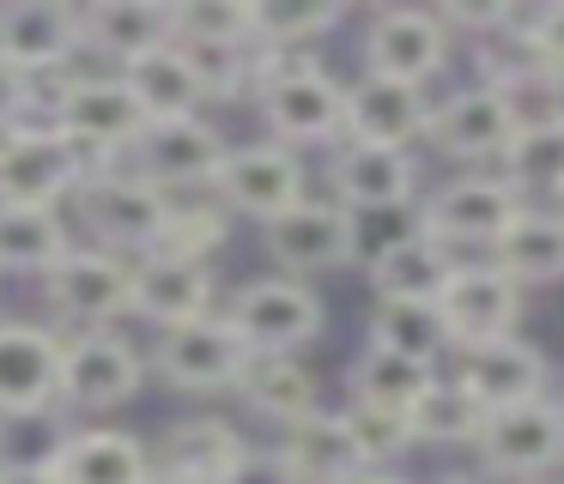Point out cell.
I'll list each match as a JSON object with an SVG mask.
<instances>
[{
  "label": "cell",
  "mask_w": 564,
  "mask_h": 484,
  "mask_svg": "<svg viewBox=\"0 0 564 484\" xmlns=\"http://www.w3.org/2000/svg\"><path fill=\"white\" fill-rule=\"evenodd\" d=\"M534 484H546V479H534Z\"/></svg>",
  "instance_id": "816d5d0a"
},
{
  "label": "cell",
  "mask_w": 564,
  "mask_h": 484,
  "mask_svg": "<svg viewBox=\"0 0 564 484\" xmlns=\"http://www.w3.org/2000/svg\"><path fill=\"white\" fill-rule=\"evenodd\" d=\"M510 285H558L564 278V212L558 206H522L503 224V237L486 254Z\"/></svg>",
  "instance_id": "4316f807"
},
{
  "label": "cell",
  "mask_w": 564,
  "mask_h": 484,
  "mask_svg": "<svg viewBox=\"0 0 564 484\" xmlns=\"http://www.w3.org/2000/svg\"><path fill=\"white\" fill-rule=\"evenodd\" d=\"M0 484H62L55 460H0Z\"/></svg>",
  "instance_id": "bcb514c9"
},
{
  "label": "cell",
  "mask_w": 564,
  "mask_h": 484,
  "mask_svg": "<svg viewBox=\"0 0 564 484\" xmlns=\"http://www.w3.org/2000/svg\"><path fill=\"white\" fill-rule=\"evenodd\" d=\"M55 472H62V484H147L152 448L134 430L86 424V430H67L55 442Z\"/></svg>",
  "instance_id": "484cf974"
},
{
  "label": "cell",
  "mask_w": 564,
  "mask_h": 484,
  "mask_svg": "<svg viewBox=\"0 0 564 484\" xmlns=\"http://www.w3.org/2000/svg\"><path fill=\"white\" fill-rule=\"evenodd\" d=\"M558 212H564V200H558Z\"/></svg>",
  "instance_id": "f5cc1de1"
},
{
  "label": "cell",
  "mask_w": 564,
  "mask_h": 484,
  "mask_svg": "<svg viewBox=\"0 0 564 484\" xmlns=\"http://www.w3.org/2000/svg\"><path fill=\"white\" fill-rule=\"evenodd\" d=\"M171 206H176L171 194H159L152 182H140L122 164L86 169V182L74 188V212L86 224L91 249H110L122 261H140V254L159 249L164 224H171Z\"/></svg>",
  "instance_id": "277c9868"
},
{
  "label": "cell",
  "mask_w": 564,
  "mask_h": 484,
  "mask_svg": "<svg viewBox=\"0 0 564 484\" xmlns=\"http://www.w3.org/2000/svg\"><path fill=\"white\" fill-rule=\"evenodd\" d=\"M340 19V0H249V55H310Z\"/></svg>",
  "instance_id": "f546056e"
},
{
  "label": "cell",
  "mask_w": 564,
  "mask_h": 484,
  "mask_svg": "<svg viewBox=\"0 0 564 484\" xmlns=\"http://www.w3.org/2000/svg\"><path fill=\"white\" fill-rule=\"evenodd\" d=\"M219 309V273L207 261H183V254H140L134 261V290H128V315L164 327H183V321H200V315Z\"/></svg>",
  "instance_id": "7402d4cb"
},
{
  "label": "cell",
  "mask_w": 564,
  "mask_h": 484,
  "mask_svg": "<svg viewBox=\"0 0 564 484\" xmlns=\"http://www.w3.org/2000/svg\"><path fill=\"white\" fill-rule=\"evenodd\" d=\"M268 448L280 454V466L292 472V484H352L358 472H370L365 454H358V442H352V430H346L340 406H316L310 418L285 424Z\"/></svg>",
  "instance_id": "603a6c76"
},
{
  "label": "cell",
  "mask_w": 564,
  "mask_h": 484,
  "mask_svg": "<svg viewBox=\"0 0 564 484\" xmlns=\"http://www.w3.org/2000/svg\"><path fill=\"white\" fill-rule=\"evenodd\" d=\"M86 157L50 128V121H25V128L0 133V206H50L62 212L74 188L86 182Z\"/></svg>",
  "instance_id": "7c38bea8"
},
{
  "label": "cell",
  "mask_w": 564,
  "mask_h": 484,
  "mask_svg": "<svg viewBox=\"0 0 564 484\" xmlns=\"http://www.w3.org/2000/svg\"><path fill=\"white\" fill-rule=\"evenodd\" d=\"M43 121H50L91 169L122 164L128 145L147 128V116L134 109V97L122 91V79H116L110 67H74L67 79H55L50 97H43Z\"/></svg>",
  "instance_id": "3957f363"
},
{
  "label": "cell",
  "mask_w": 564,
  "mask_h": 484,
  "mask_svg": "<svg viewBox=\"0 0 564 484\" xmlns=\"http://www.w3.org/2000/svg\"><path fill=\"white\" fill-rule=\"evenodd\" d=\"M370 345L394 351V358H413L443 370L449 358V333H443L437 302H401V297H377L370 302Z\"/></svg>",
  "instance_id": "836d02e7"
},
{
  "label": "cell",
  "mask_w": 564,
  "mask_h": 484,
  "mask_svg": "<svg viewBox=\"0 0 564 484\" xmlns=\"http://www.w3.org/2000/svg\"><path fill=\"white\" fill-rule=\"evenodd\" d=\"M219 484H292V472L280 466V454H273V448H256V442H249L243 460H237V466L225 472Z\"/></svg>",
  "instance_id": "f6af8a7d"
},
{
  "label": "cell",
  "mask_w": 564,
  "mask_h": 484,
  "mask_svg": "<svg viewBox=\"0 0 564 484\" xmlns=\"http://www.w3.org/2000/svg\"><path fill=\"white\" fill-rule=\"evenodd\" d=\"M164 43H171V0H91V7H79V48L110 73Z\"/></svg>",
  "instance_id": "cb8c5ba5"
},
{
  "label": "cell",
  "mask_w": 564,
  "mask_h": 484,
  "mask_svg": "<svg viewBox=\"0 0 564 484\" xmlns=\"http://www.w3.org/2000/svg\"><path fill=\"white\" fill-rule=\"evenodd\" d=\"M116 79H122V91L134 97V109L147 121L207 116V103H200V91H195V73H188V61H183V48H176V43L134 55L128 67H116Z\"/></svg>",
  "instance_id": "f1b7e54d"
},
{
  "label": "cell",
  "mask_w": 564,
  "mask_h": 484,
  "mask_svg": "<svg viewBox=\"0 0 564 484\" xmlns=\"http://www.w3.org/2000/svg\"><path fill=\"white\" fill-rule=\"evenodd\" d=\"M37 103H43V85H31L25 73H13L7 61H0V133L37 121Z\"/></svg>",
  "instance_id": "ee69618b"
},
{
  "label": "cell",
  "mask_w": 564,
  "mask_h": 484,
  "mask_svg": "<svg viewBox=\"0 0 564 484\" xmlns=\"http://www.w3.org/2000/svg\"><path fill=\"white\" fill-rule=\"evenodd\" d=\"M437 484H491V479H467V472H455V479H437Z\"/></svg>",
  "instance_id": "f907efd6"
},
{
  "label": "cell",
  "mask_w": 564,
  "mask_h": 484,
  "mask_svg": "<svg viewBox=\"0 0 564 484\" xmlns=\"http://www.w3.org/2000/svg\"><path fill=\"white\" fill-rule=\"evenodd\" d=\"M0 61L31 85L67 79L86 61L79 48V7L67 0H7L0 7Z\"/></svg>",
  "instance_id": "2e32d148"
},
{
  "label": "cell",
  "mask_w": 564,
  "mask_h": 484,
  "mask_svg": "<svg viewBox=\"0 0 564 484\" xmlns=\"http://www.w3.org/2000/svg\"><path fill=\"white\" fill-rule=\"evenodd\" d=\"M437 375L443 370H431V363H413V358H394V351H382V345H365L358 363H352V406H377V411H401L406 418Z\"/></svg>",
  "instance_id": "e575fe53"
},
{
  "label": "cell",
  "mask_w": 564,
  "mask_h": 484,
  "mask_svg": "<svg viewBox=\"0 0 564 484\" xmlns=\"http://www.w3.org/2000/svg\"><path fill=\"white\" fill-rule=\"evenodd\" d=\"M516 212H522V200H516V188L498 169H462L443 188L419 194L413 224L431 230L455 261H467V254H491V242L503 237V224Z\"/></svg>",
  "instance_id": "5b68a950"
},
{
  "label": "cell",
  "mask_w": 564,
  "mask_h": 484,
  "mask_svg": "<svg viewBox=\"0 0 564 484\" xmlns=\"http://www.w3.org/2000/svg\"><path fill=\"white\" fill-rule=\"evenodd\" d=\"M449 48L455 43L431 7H382L365 24V73L394 79V85H419L425 91L449 67Z\"/></svg>",
  "instance_id": "e0dca14e"
},
{
  "label": "cell",
  "mask_w": 564,
  "mask_h": 484,
  "mask_svg": "<svg viewBox=\"0 0 564 484\" xmlns=\"http://www.w3.org/2000/svg\"><path fill=\"white\" fill-rule=\"evenodd\" d=\"M449 266H455V254L443 249L431 230L406 224L401 237L382 242V249L365 261V278H370V290H377V297L437 302V290H443V278H449Z\"/></svg>",
  "instance_id": "83f0119b"
},
{
  "label": "cell",
  "mask_w": 564,
  "mask_h": 484,
  "mask_svg": "<svg viewBox=\"0 0 564 484\" xmlns=\"http://www.w3.org/2000/svg\"><path fill=\"white\" fill-rule=\"evenodd\" d=\"M491 484H534L564 466V399H528L516 411H491L474 442Z\"/></svg>",
  "instance_id": "9c48e42d"
},
{
  "label": "cell",
  "mask_w": 564,
  "mask_h": 484,
  "mask_svg": "<svg viewBox=\"0 0 564 484\" xmlns=\"http://www.w3.org/2000/svg\"><path fill=\"white\" fill-rule=\"evenodd\" d=\"M522 302L528 290L510 285L486 254H467V261L449 266L437 290V315H443V333H449V351H474L491 345V339H516L522 327Z\"/></svg>",
  "instance_id": "30bf717a"
},
{
  "label": "cell",
  "mask_w": 564,
  "mask_h": 484,
  "mask_svg": "<svg viewBox=\"0 0 564 484\" xmlns=\"http://www.w3.org/2000/svg\"><path fill=\"white\" fill-rule=\"evenodd\" d=\"M62 394V333L37 321H0V424L50 418Z\"/></svg>",
  "instance_id": "ac0fdd59"
},
{
  "label": "cell",
  "mask_w": 564,
  "mask_h": 484,
  "mask_svg": "<svg viewBox=\"0 0 564 484\" xmlns=\"http://www.w3.org/2000/svg\"><path fill=\"white\" fill-rule=\"evenodd\" d=\"M455 387L474 399L479 411H516L528 399H546L552 394V363L540 358L528 339H491V345L474 351H455Z\"/></svg>",
  "instance_id": "44dd1931"
},
{
  "label": "cell",
  "mask_w": 564,
  "mask_h": 484,
  "mask_svg": "<svg viewBox=\"0 0 564 484\" xmlns=\"http://www.w3.org/2000/svg\"><path fill=\"white\" fill-rule=\"evenodd\" d=\"M225 133L213 128L207 116H176V121H147L140 140L128 145L122 169H134L140 182H152L171 200H188V194H207L213 169L225 157Z\"/></svg>",
  "instance_id": "8fae6325"
},
{
  "label": "cell",
  "mask_w": 564,
  "mask_h": 484,
  "mask_svg": "<svg viewBox=\"0 0 564 484\" xmlns=\"http://www.w3.org/2000/svg\"><path fill=\"white\" fill-rule=\"evenodd\" d=\"M225 242H231V218H225L207 194H188V200L171 206V224H164L159 249L164 254H183V261H207L213 266V254H219Z\"/></svg>",
  "instance_id": "74e56055"
},
{
  "label": "cell",
  "mask_w": 564,
  "mask_h": 484,
  "mask_svg": "<svg viewBox=\"0 0 564 484\" xmlns=\"http://www.w3.org/2000/svg\"><path fill=\"white\" fill-rule=\"evenodd\" d=\"M498 176L516 188L522 206L564 200V121H546V128H522L498 157Z\"/></svg>",
  "instance_id": "d6a6232c"
},
{
  "label": "cell",
  "mask_w": 564,
  "mask_h": 484,
  "mask_svg": "<svg viewBox=\"0 0 564 484\" xmlns=\"http://www.w3.org/2000/svg\"><path fill=\"white\" fill-rule=\"evenodd\" d=\"M147 387V351L116 327V333H62V394L55 406L104 418L140 399Z\"/></svg>",
  "instance_id": "ba28073f"
},
{
  "label": "cell",
  "mask_w": 564,
  "mask_h": 484,
  "mask_svg": "<svg viewBox=\"0 0 564 484\" xmlns=\"http://www.w3.org/2000/svg\"><path fill=\"white\" fill-rule=\"evenodd\" d=\"M510 61H528L540 73H564V0L552 7H516L510 24Z\"/></svg>",
  "instance_id": "60d3db41"
},
{
  "label": "cell",
  "mask_w": 564,
  "mask_h": 484,
  "mask_svg": "<svg viewBox=\"0 0 564 484\" xmlns=\"http://www.w3.org/2000/svg\"><path fill=\"white\" fill-rule=\"evenodd\" d=\"M486 79L498 85V97H503V109H510L516 133L558 121V109H552V79L540 67H528V61H503V67H491Z\"/></svg>",
  "instance_id": "b9f144b4"
},
{
  "label": "cell",
  "mask_w": 564,
  "mask_h": 484,
  "mask_svg": "<svg viewBox=\"0 0 564 484\" xmlns=\"http://www.w3.org/2000/svg\"><path fill=\"white\" fill-rule=\"evenodd\" d=\"M128 290H134V261H122L110 249H91V242H74L43 273V297H50L55 321L67 333H116L128 321Z\"/></svg>",
  "instance_id": "8992f818"
},
{
  "label": "cell",
  "mask_w": 564,
  "mask_h": 484,
  "mask_svg": "<svg viewBox=\"0 0 564 484\" xmlns=\"http://www.w3.org/2000/svg\"><path fill=\"white\" fill-rule=\"evenodd\" d=\"M171 43H249V0H171Z\"/></svg>",
  "instance_id": "f35d334b"
},
{
  "label": "cell",
  "mask_w": 564,
  "mask_h": 484,
  "mask_svg": "<svg viewBox=\"0 0 564 484\" xmlns=\"http://www.w3.org/2000/svg\"><path fill=\"white\" fill-rule=\"evenodd\" d=\"M237 394H243L273 430H285V424L310 418V411L322 406V375L310 370L304 358H249Z\"/></svg>",
  "instance_id": "4dcf8cb0"
},
{
  "label": "cell",
  "mask_w": 564,
  "mask_h": 484,
  "mask_svg": "<svg viewBox=\"0 0 564 484\" xmlns=\"http://www.w3.org/2000/svg\"><path fill=\"white\" fill-rule=\"evenodd\" d=\"M352 484H413V479H401V472H358Z\"/></svg>",
  "instance_id": "7dc6e473"
},
{
  "label": "cell",
  "mask_w": 564,
  "mask_h": 484,
  "mask_svg": "<svg viewBox=\"0 0 564 484\" xmlns=\"http://www.w3.org/2000/svg\"><path fill=\"white\" fill-rule=\"evenodd\" d=\"M261 249H268L273 273L285 278H316V273H334V266H346L358 254L352 242V212L334 200H322V194H304L297 206H285L280 218H268L261 224Z\"/></svg>",
  "instance_id": "9a60e30c"
},
{
  "label": "cell",
  "mask_w": 564,
  "mask_h": 484,
  "mask_svg": "<svg viewBox=\"0 0 564 484\" xmlns=\"http://www.w3.org/2000/svg\"><path fill=\"white\" fill-rule=\"evenodd\" d=\"M431 12H437V24L449 31V43L455 36H510V24H516L510 0H443V7H431Z\"/></svg>",
  "instance_id": "7bdbcfd3"
},
{
  "label": "cell",
  "mask_w": 564,
  "mask_h": 484,
  "mask_svg": "<svg viewBox=\"0 0 564 484\" xmlns=\"http://www.w3.org/2000/svg\"><path fill=\"white\" fill-rule=\"evenodd\" d=\"M552 79V109H558V121H564V73H546Z\"/></svg>",
  "instance_id": "c3c4849f"
},
{
  "label": "cell",
  "mask_w": 564,
  "mask_h": 484,
  "mask_svg": "<svg viewBox=\"0 0 564 484\" xmlns=\"http://www.w3.org/2000/svg\"><path fill=\"white\" fill-rule=\"evenodd\" d=\"M147 484H195V479H171V472H152Z\"/></svg>",
  "instance_id": "681fc988"
},
{
  "label": "cell",
  "mask_w": 564,
  "mask_h": 484,
  "mask_svg": "<svg viewBox=\"0 0 564 484\" xmlns=\"http://www.w3.org/2000/svg\"><path fill=\"white\" fill-rule=\"evenodd\" d=\"M328 200L346 206L352 218L377 212H419V157L377 152V145H334L328 157Z\"/></svg>",
  "instance_id": "ffe728a7"
},
{
  "label": "cell",
  "mask_w": 564,
  "mask_h": 484,
  "mask_svg": "<svg viewBox=\"0 0 564 484\" xmlns=\"http://www.w3.org/2000/svg\"><path fill=\"white\" fill-rule=\"evenodd\" d=\"M219 321L243 339L249 358H304L328 327V302L304 278L261 273L243 278L231 297H219Z\"/></svg>",
  "instance_id": "7a4b0ae2"
},
{
  "label": "cell",
  "mask_w": 564,
  "mask_h": 484,
  "mask_svg": "<svg viewBox=\"0 0 564 484\" xmlns=\"http://www.w3.org/2000/svg\"><path fill=\"white\" fill-rule=\"evenodd\" d=\"M261 128L273 145H340V79L316 55H256V85Z\"/></svg>",
  "instance_id": "6da1fadb"
},
{
  "label": "cell",
  "mask_w": 564,
  "mask_h": 484,
  "mask_svg": "<svg viewBox=\"0 0 564 484\" xmlns=\"http://www.w3.org/2000/svg\"><path fill=\"white\" fill-rule=\"evenodd\" d=\"M406 424H413V448H474L486 430V411L455 387V375H437L425 399L406 411Z\"/></svg>",
  "instance_id": "d590c367"
},
{
  "label": "cell",
  "mask_w": 564,
  "mask_h": 484,
  "mask_svg": "<svg viewBox=\"0 0 564 484\" xmlns=\"http://www.w3.org/2000/svg\"><path fill=\"white\" fill-rule=\"evenodd\" d=\"M310 194V169L304 152H285L273 140H249V145H225L219 169L207 182V200L225 218H249V224H268L285 206H297Z\"/></svg>",
  "instance_id": "52a82bcc"
},
{
  "label": "cell",
  "mask_w": 564,
  "mask_h": 484,
  "mask_svg": "<svg viewBox=\"0 0 564 484\" xmlns=\"http://www.w3.org/2000/svg\"><path fill=\"white\" fill-rule=\"evenodd\" d=\"M249 436L237 430L231 418H219V411H188V418H176L171 430L159 436V448H152V472H171V479H195V484H219L225 472L243 460Z\"/></svg>",
  "instance_id": "d4e9b609"
},
{
  "label": "cell",
  "mask_w": 564,
  "mask_h": 484,
  "mask_svg": "<svg viewBox=\"0 0 564 484\" xmlns=\"http://www.w3.org/2000/svg\"><path fill=\"white\" fill-rule=\"evenodd\" d=\"M516 140V121L510 109H503L498 85L491 79H474L462 85V91H449L443 103H431V140L449 164L462 169H498L503 145Z\"/></svg>",
  "instance_id": "d6986e66"
},
{
  "label": "cell",
  "mask_w": 564,
  "mask_h": 484,
  "mask_svg": "<svg viewBox=\"0 0 564 484\" xmlns=\"http://www.w3.org/2000/svg\"><path fill=\"white\" fill-rule=\"evenodd\" d=\"M74 249V230L50 206H0V273L43 278Z\"/></svg>",
  "instance_id": "1f68e13d"
},
{
  "label": "cell",
  "mask_w": 564,
  "mask_h": 484,
  "mask_svg": "<svg viewBox=\"0 0 564 484\" xmlns=\"http://www.w3.org/2000/svg\"><path fill=\"white\" fill-rule=\"evenodd\" d=\"M340 411H346V430H352V442H358V454H365V466H370V472H389L394 460L413 454V424H406L401 411L352 406V399H346Z\"/></svg>",
  "instance_id": "ab89813d"
},
{
  "label": "cell",
  "mask_w": 564,
  "mask_h": 484,
  "mask_svg": "<svg viewBox=\"0 0 564 484\" xmlns=\"http://www.w3.org/2000/svg\"><path fill=\"white\" fill-rule=\"evenodd\" d=\"M152 370H159L176 394L219 399V394H237V387H243L249 351H243V339L219 321V309H213V315H200V321L164 327L159 345H152Z\"/></svg>",
  "instance_id": "4fadbf2b"
},
{
  "label": "cell",
  "mask_w": 564,
  "mask_h": 484,
  "mask_svg": "<svg viewBox=\"0 0 564 484\" xmlns=\"http://www.w3.org/2000/svg\"><path fill=\"white\" fill-rule=\"evenodd\" d=\"M195 73L200 103H243L249 85H256V55L249 43H176Z\"/></svg>",
  "instance_id": "8d00e7d4"
},
{
  "label": "cell",
  "mask_w": 564,
  "mask_h": 484,
  "mask_svg": "<svg viewBox=\"0 0 564 484\" xmlns=\"http://www.w3.org/2000/svg\"><path fill=\"white\" fill-rule=\"evenodd\" d=\"M340 140L413 157L431 140V97L419 85H394V79H377V73H358V79L340 85Z\"/></svg>",
  "instance_id": "5bb4252c"
}]
</instances>
